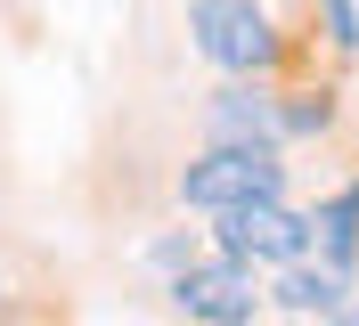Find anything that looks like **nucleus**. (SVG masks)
Wrapping results in <instances>:
<instances>
[{
    "label": "nucleus",
    "mask_w": 359,
    "mask_h": 326,
    "mask_svg": "<svg viewBox=\"0 0 359 326\" xmlns=\"http://www.w3.org/2000/svg\"><path fill=\"white\" fill-rule=\"evenodd\" d=\"M188 41H196L204 65H221V74H278L286 41H278V25L262 17V0H188Z\"/></svg>",
    "instance_id": "1"
},
{
    "label": "nucleus",
    "mask_w": 359,
    "mask_h": 326,
    "mask_svg": "<svg viewBox=\"0 0 359 326\" xmlns=\"http://www.w3.org/2000/svg\"><path fill=\"white\" fill-rule=\"evenodd\" d=\"M262 278H253V261H229V253H196L172 269V310L196 326H253L262 318Z\"/></svg>",
    "instance_id": "2"
},
{
    "label": "nucleus",
    "mask_w": 359,
    "mask_h": 326,
    "mask_svg": "<svg viewBox=\"0 0 359 326\" xmlns=\"http://www.w3.org/2000/svg\"><path fill=\"white\" fill-rule=\"evenodd\" d=\"M253 196H286L278 147H204L180 172V204L188 212H229V204H253Z\"/></svg>",
    "instance_id": "3"
},
{
    "label": "nucleus",
    "mask_w": 359,
    "mask_h": 326,
    "mask_svg": "<svg viewBox=\"0 0 359 326\" xmlns=\"http://www.w3.org/2000/svg\"><path fill=\"white\" fill-rule=\"evenodd\" d=\"M212 253L229 261H302L311 253V212H294L286 196H253V204H229L212 212Z\"/></svg>",
    "instance_id": "4"
},
{
    "label": "nucleus",
    "mask_w": 359,
    "mask_h": 326,
    "mask_svg": "<svg viewBox=\"0 0 359 326\" xmlns=\"http://www.w3.org/2000/svg\"><path fill=\"white\" fill-rule=\"evenodd\" d=\"M204 130H212V147H286L278 139V90L229 74V90H212V107H204Z\"/></svg>",
    "instance_id": "5"
},
{
    "label": "nucleus",
    "mask_w": 359,
    "mask_h": 326,
    "mask_svg": "<svg viewBox=\"0 0 359 326\" xmlns=\"http://www.w3.org/2000/svg\"><path fill=\"white\" fill-rule=\"evenodd\" d=\"M269 302H278V310H294V318H327L335 302H351V278H343V269H327V261L311 269V253H302V261H286V269H278Z\"/></svg>",
    "instance_id": "6"
},
{
    "label": "nucleus",
    "mask_w": 359,
    "mask_h": 326,
    "mask_svg": "<svg viewBox=\"0 0 359 326\" xmlns=\"http://www.w3.org/2000/svg\"><path fill=\"white\" fill-rule=\"evenodd\" d=\"M311 245H318L327 269H343V278L359 269V179H351V188H335V196L311 212Z\"/></svg>",
    "instance_id": "7"
},
{
    "label": "nucleus",
    "mask_w": 359,
    "mask_h": 326,
    "mask_svg": "<svg viewBox=\"0 0 359 326\" xmlns=\"http://www.w3.org/2000/svg\"><path fill=\"white\" fill-rule=\"evenodd\" d=\"M335 123V90H278V139H318V130Z\"/></svg>",
    "instance_id": "8"
},
{
    "label": "nucleus",
    "mask_w": 359,
    "mask_h": 326,
    "mask_svg": "<svg viewBox=\"0 0 359 326\" xmlns=\"http://www.w3.org/2000/svg\"><path fill=\"white\" fill-rule=\"evenodd\" d=\"M318 8H327V41H335V49H359V8H351V0H318Z\"/></svg>",
    "instance_id": "9"
},
{
    "label": "nucleus",
    "mask_w": 359,
    "mask_h": 326,
    "mask_svg": "<svg viewBox=\"0 0 359 326\" xmlns=\"http://www.w3.org/2000/svg\"><path fill=\"white\" fill-rule=\"evenodd\" d=\"M318 326H359V294H351V302H335V310H327Z\"/></svg>",
    "instance_id": "10"
},
{
    "label": "nucleus",
    "mask_w": 359,
    "mask_h": 326,
    "mask_svg": "<svg viewBox=\"0 0 359 326\" xmlns=\"http://www.w3.org/2000/svg\"><path fill=\"white\" fill-rule=\"evenodd\" d=\"M0 302H8V285H0Z\"/></svg>",
    "instance_id": "11"
}]
</instances>
